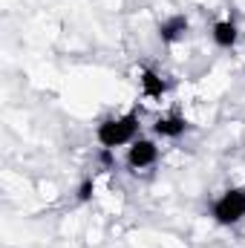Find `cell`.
Masks as SVG:
<instances>
[{
    "mask_svg": "<svg viewBox=\"0 0 245 248\" xmlns=\"http://www.w3.org/2000/svg\"><path fill=\"white\" fill-rule=\"evenodd\" d=\"M211 38H214V44H216L219 49H234V46H237V41H240V26H237L231 17L216 20V23H214V29H211Z\"/></svg>",
    "mask_w": 245,
    "mask_h": 248,
    "instance_id": "obj_7",
    "label": "cell"
},
{
    "mask_svg": "<svg viewBox=\"0 0 245 248\" xmlns=\"http://www.w3.org/2000/svg\"><path fill=\"white\" fill-rule=\"evenodd\" d=\"M124 162H127V168H130L133 173L147 170V168H153V165L159 162V144H156L153 139H141V136H138V139L127 147Z\"/></svg>",
    "mask_w": 245,
    "mask_h": 248,
    "instance_id": "obj_3",
    "label": "cell"
},
{
    "mask_svg": "<svg viewBox=\"0 0 245 248\" xmlns=\"http://www.w3.org/2000/svg\"><path fill=\"white\" fill-rule=\"evenodd\" d=\"M187 29H190V20L184 17V15H170L168 20H162L159 23V41L162 44H179L184 35H187Z\"/></svg>",
    "mask_w": 245,
    "mask_h": 248,
    "instance_id": "obj_6",
    "label": "cell"
},
{
    "mask_svg": "<svg viewBox=\"0 0 245 248\" xmlns=\"http://www.w3.org/2000/svg\"><path fill=\"white\" fill-rule=\"evenodd\" d=\"M138 113L130 110L124 116H113V119H104V122L95 127V139L104 150H116V147H124V144H133L138 139Z\"/></svg>",
    "mask_w": 245,
    "mask_h": 248,
    "instance_id": "obj_1",
    "label": "cell"
},
{
    "mask_svg": "<svg viewBox=\"0 0 245 248\" xmlns=\"http://www.w3.org/2000/svg\"><path fill=\"white\" fill-rule=\"evenodd\" d=\"M187 130H190V122L182 113H168V116H159L153 122V133L162 139H182Z\"/></svg>",
    "mask_w": 245,
    "mask_h": 248,
    "instance_id": "obj_4",
    "label": "cell"
},
{
    "mask_svg": "<svg viewBox=\"0 0 245 248\" xmlns=\"http://www.w3.org/2000/svg\"><path fill=\"white\" fill-rule=\"evenodd\" d=\"M138 87H141V95L144 98H153V101H162L165 93H168V81L156 69H150V66H144L138 72Z\"/></svg>",
    "mask_w": 245,
    "mask_h": 248,
    "instance_id": "obj_5",
    "label": "cell"
},
{
    "mask_svg": "<svg viewBox=\"0 0 245 248\" xmlns=\"http://www.w3.org/2000/svg\"><path fill=\"white\" fill-rule=\"evenodd\" d=\"M211 217L216 225H237L245 219V187H228L222 190L214 205H211Z\"/></svg>",
    "mask_w": 245,
    "mask_h": 248,
    "instance_id": "obj_2",
    "label": "cell"
},
{
    "mask_svg": "<svg viewBox=\"0 0 245 248\" xmlns=\"http://www.w3.org/2000/svg\"><path fill=\"white\" fill-rule=\"evenodd\" d=\"M75 193H78V202H90L92 193H95V179H92V176H84Z\"/></svg>",
    "mask_w": 245,
    "mask_h": 248,
    "instance_id": "obj_8",
    "label": "cell"
}]
</instances>
